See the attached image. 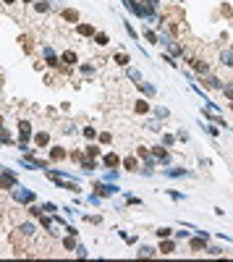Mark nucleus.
Wrapping results in <instances>:
<instances>
[{
	"instance_id": "f03ea898",
	"label": "nucleus",
	"mask_w": 233,
	"mask_h": 262,
	"mask_svg": "<svg viewBox=\"0 0 233 262\" xmlns=\"http://www.w3.org/2000/svg\"><path fill=\"white\" fill-rule=\"evenodd\" d=\"M3 3H13V0H3Z\"/></svg>"
},
{
	"instance_id": "f257e3e1",
	"label": "nucleus",
	"mask_w": 233,
	"mask_h": 262,
	"mask_svg": "<svg viewBox=\"0 0 233 262\" xmlns=\"http://www.w3.org/2000/svg\"><path fill=\"white\" fill-rule=\"evenodd\" d=\"M136 110H139V113H147V102H136Z\"/></svg>"
}]
</instances>
